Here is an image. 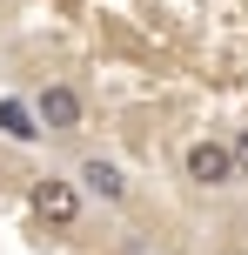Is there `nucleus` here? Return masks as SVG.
<instances>
[{
	"label": "nucleus",
	"mask_w": 248,
	"mask_h": 255,
	"mask_svg": "<svg viewBox=\"0 0 248 255\" xmlns=\"http://www.w3.org/2000/svg\"><path fill=\"white\" fill-rule=\"evenodd\" d=\"M34 121L47 128V134H74V128H81V94L61 88V81L40 88V94H34Z\"/></svg>",
	"instance_id": "1"
},
{
	"label": "nucleus",
	"mask_w": 248,
	"mask_h": 255,
	"mask_svg": "<svg viewBox=\"0 0 248 255\" xmlns=\"http://www.w3.org/2000/svg\"><path fill=\"white\" fill-rule=\"evenodd\" d=\"M188 181H201V188H228V181H235L228 141H195V148H188Z\"/></svg>",
	"instance_id": "2"
},
{
	"label": "nucleus",
	"mask_w": 248,
	"mask_h": 255,
	"mask_svg": "<svg viewBox=\"0 0 248 255\" xmlns=\"http://www.w3.org/2000/svg\"><path fill=\"white\" fill-rule=\"evenodd\" d=\"M34 215L54 222V229H74V222H81V188H74V181H40V188H34Z\"/></svg>",
	"instance_id": "3"
},
{
	"label": "nucleus",
	"mask_w": 248,
	"mask_h": 255,
	"mask_svg": "<svg viewBox=\"0 0 248 255\" xmlns=\"http://www.w3.org/2000/svg\"><path fill=\"white\" fill-rule=\"evenodd\" d=\"M81 188L101 195V202H121V195H128V181H121L114 161H81Z\"/></svg>",
	"instance_id": "4"
},
{
	"label": "nucleus",
	"mask_w": 248,
	"mask_h": 255,
	"mask_svg": "<svg viewBox=\"0 0 248 255\" xmlns=\"http://www.w3.org/2000/svg\"><path fill=\"white\" fill-rule=\"evenodd\" d=\"M0 128H7L13 141H34V134H40V128H34V115H27L20 101H0Z\"/></svg>",
	"instance_id": "5"
},
{
	"label": "nucleus",
	"mask_w": 248,
	"mask_h": 255,
	"mask_svg": "<svg viewBox=\"0 0 248 255\" xmlns=\"http://www.w3.org/2000/svg\"><path fill=\"white\" fill-rule=\"evenodd\" d=\"M228 161H235V175H248V128H242L235 141H228Z\"/></svg>",
	"instance_id": "6"
}]
</instances>
